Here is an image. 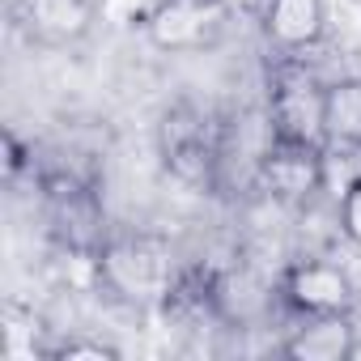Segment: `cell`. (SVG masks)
<instances>
[{"mask_svg": "<svg viewBox=\"0 0 361 361\" xmlns=\"http://www.w3.org/2000/svg\"><path fill=\"white\" fill-rule=\"evenodd\" d=\"M94 264L98 281L128 306H166L183 281L178 255L161 234H111Z\"/></svg>", "mask_w": 361, "mask_h": 361, "instance_id": "obj_1", "label": "cell"}, {"mask_svg": "<svg viewBox=\"0 0 361 361\" xmlns=\"http://www.w3.org/2000/svg\"><path fill=\"white\" fill-rule=\"evenodd\" d=\"M268 128L272 140L327 149V81L293 56H285L268 77Z\"/></svg>", "mask_w": 361, "mask_h": 361, "instance_id": "obj_2", "label": "cell"}, {"mask_svg": "<svg viewBox=\"0 0 361 361\" xmlns=\"http://www.w3.org/2000/svg\"><path fill=\"white\" fill-rule=\"evenodd\" d=\"M230 18H234L230 0H161L145 26V35L153 47L174 51V56L209 51L226 35Z\"/></svg>", "mask_w": 361, "mask_h": 361, "instance_id": "obj_3", "label": "cell"}, {"mask_svg": "<svg viewBox=\"0 0 361 361\" xmlns=\"http://www.w3.org/2000/svg\"><path fill=\"white\" fill-rule=\"evenodd\" d=\"M157 140H161V161H166V170L174 178H183V183H192V188H209L213 183L221 149H217L213 123L200 111H192V106L166 111Z\"/></svg>", "mask_w": 361, "mask_h": 361, "instance_id": "obj_4", "label": "cell"}, {"mask_svg": "<svg viewBox=\"0 0 361 361\" xmlns=\"http://www.w3.org/2000/svg\"><path fill=\"white\" fill-rule=\"evenodd\" d=\"M327 149H314V145H293V140H272L255 166V178H259V192H268L276 204H306L314 200V192H323V178H327V161H323Z\"/></svg>", "mask_w": 361, "mask_h": 361, "instance_id": "obj_5", "label": "cell"}, {"mask_svg": "<svg viewBox=\"0 0 361 361\" xmlns=\"http://www.w3.org/2000/svg\"><path fill=\"white\" fill-rule=\"evenodd\" d=\"M281 298L298 319L310 314H348L353 310V281L331 259H298L281 276Z\"/></svg>", "mask_w": 361, "mask_h": 361, "instance_id": "obj_6", "label": "cell"}, {"mask_svg": "<svg viewBox=\"0 0 361 361\" xmlns=\"http://www.w3.org/2000/svg\"><path fill=\"white\" fill-rule=\"evenodd\" d=\"M47 213H51V230L64 238V247L98 255L102 238V213L98 200L85 183H77L73 174H56L47 178Z\"/></svg>", "mask_w": 361, "mask_h": 361, "instance_id": "obj_7", "label": "cell"}, {"mask_svg": "<svg viewBox=\"0 0 361 361\" xmlns=\"http://www.w3.org/2000/svg\"><path fill=\"white\" fill-rule=\"evenodd\" d=\"M13 13L30 43L73 47L98 22V0H13Z\"/></svg>", "mask_w": 361, "mask_h": 361, "instance_id": "obj_8", "label": "cell"}, {"mask_svg": "<svg viewBox=\"0 0 361 361\" xmlns=\"http://www.w3.org/2000/svg\"><path fill=\"white\" fill-rule=\"evenodd\" d=\"M259 26L276 51L302 56V51L319 47V39L327 30V0H268L259 13Z\"/></svg>", "mask_w": 361, "mask_h": 361, "instance_id": "obj_9", "label": "cell"}, {"mask_svg": "<svg viewBox=\"0 0 361 361\" xmlns=\"http://www.w3.org/2000/svg\"><path fill=\"white\" fill-rule=\"evenodd\" d=\"M293 361H348L357 357V327L348 314H310L281 344Z\"/></svg>", "mask_w": 361, "mask_h": 361, "instance_id": "obj_10", "label": "cell"}, {"mask_svg": "<svg viewBox=\"0 0 361 361\" xmlns=\"http://www.w3.org/2000/svg\"><path fill=\"white\" fill-rule=\"evenodd\" d=\"M327 149H361V77L327 81Z\"/></svg>", "mask_w": 361, "mask_h": 361, "instance_id": "obj_11", "label": "cell"}, {"mask_svg": "<svg viewBox=\"0 0 361 361\" xmlns=\"http://www.w3.org/2000/svg\"><path fill=\"white\" fill-rule=\"evenodd\" d=\"M161 0H98V22L115 26V30H132V26H149L153 9Z\"/></svg>", "mask_w": 361, "mask_h": 361, "instance_id": "obj_12", "label": "cell"}, {"mask_svg": "<svg viewBox=\"0 0 361 361\" xmlns=\"http://www.w3.org/2000/svg\"><path fill=\"white\" fill-rule=\"evenodd\" d=\"M340 230L353 247H361V174L344 188V200H340Z\"/></svg>", "mask_w": 361, "mask_h": 361, "instance_id": "obj_13", "label": "cell"}, {"mask_svg": "<svg viewBox=\"0 0 361 361\" xmlns=\"http://www.w3.org/2000/svg\"><path fill=\"white\" fill-rule=\"evenodd\" d=\"M56 357H115V348L98 344V340H68L56 348Z\"/></svg>", "mask_w": 361, "mask_h": 361, "instance_id": "obj_14", "label": "cell"}, {"mask_svg": "<svg viewBox=\"0 0 361 361\" xmlns=\"http://www.w3.org/2000/svg\"><path fill=\"white\" fill-rule=\"evenodd\" d=\"M268 0H230V9H251V13H264Z\"/></svg>", "mask_w": 361, "mask_h": 361, "instance_id": "obj_15", "label": "cell"}]
</instances>
